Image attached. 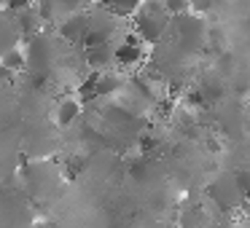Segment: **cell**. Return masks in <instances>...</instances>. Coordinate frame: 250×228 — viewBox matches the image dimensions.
Here are the masks:
<instances>
[{"instance_id":"obj_10","label":"cell","mask_w":250,"mask_h":228,"mask_svg":"<svg viewBox=\"0 0 250 228\" xmlns=\"http://www.w3.org/2000/svg\"><path fill=\"white\" fill-rule=\"evenodd\" d=\"M17 40H19V33H17V24H14V17L8 11L0 14V57L8 49H17Z\"/></svg>"},{"instance_id":"obj_15","label":"cell","mask_w":250,"mask_h":228,"mask_svg":"<svg viewBox=\"0 0 250 228\" xmlns=\"http://www.w3.org/2000/svg\"><path fill=\"white\" fill-rule=\"evenodd\" d=\"M33 3L35 0H6V11L8 14H19V11H24V8H33Z\"/></svg>"},{"instance_id":"obj_13","label":"cell","mask_w":250,"mask_h":228,"mask_svg":"<svg viewBox=\"0 0 250 228\" xmlns=\"http://www.w3.org/2000/svg\"><path fill=\"white\" fill-rule=\"evenodd\" d=\"M0 67H6L8 73H22L27 67V59H24L22 49H8L6 54L0 57Z\"/></svg>"},{"instance_id":"obj_12","label":"cell","mask_w":250,"mask_h":228,"mask_svg":"<svg viewBox=\"0 0 250 228\" xmlns=\"http://www.w3.org/2000/svg\"><path fill=\"white\" fill-rule=\"evenodd\" d=\"M78 118H81V102H76V99H62L57 105V124L60 126H73Z\"/></svg>"},{"instance_id":"obj_3","label":"cell","mask_w":250,"mask_h":228,"mask_svg":"<svg viewBox=\"0 0 250 228\" xmlns=\"http://www.w3.org/2000/svg\"><path fill=\"white\" fill-rule=\"evenodd\" d=\"M24 59H27V70H33V76H49L51 65H54V59H57L54 38H51V35H43V33L30 38Z\"/></svg>"},{"instance_id":"obj_7","label":"cell","mask_w":250,"mask_h":228,"mask_svg":"<svg viewBox=\"0 0 250 228\" xmlns=\"http://www.w3.org/2000/svg\"><path fill=\"white\" fill-rule=\"evenodd\" d=\"M11 17H14V24H17L19 38H24V40L35 38L41 33V27H43V19H41V14L35 8H24V11L11 14Z\"/></svg>"},{"instance_id":"obj_6","label":"cell","mask_w":250,"mask_h":228,"mask_svg":"<svg viewBox=\"0 0 250 228\" xmlns=\"http://www.w3.org/2000/svg\"><path fill=\"white\" fill-rule=\"evenodd\" d=\"M86 30H89V11L83 8V11L70 14L67 19L60 22V38L67 40V43H81V38L86 35Z\"/></svg>"},{"instance_id":"obj_8","label":"cell","mask_w":250,"mask_h":228,"mask_svg":"<svg viewBox=\"0 0 250 228\" xmlns=\"http://www.w3.org/2000/svg\"><path fill=\"white\" fill-rule=\"evenodd\" d=\"M94 76V99H105V97H113L124 89V78L119 73H92Z\"/></svg>"},{"instance_id":"obj_5","label":"cell","mask_w":250,"mask_h":228,"mask_svg":"<svg viewBox=\"0 0 250 228\" xmlns=\"http://www.w3.org/2000/svg\"><path fill=\"white\" fill-rule=\"evenodd\" d=\"M210 196L215 199L218 207H223V209H231V207H237L239 201L245 199L242 190H239L237 174H226V177L215 180V183L210 185Z\"/></svg>"},{"instance_id":"obj_16","label":"cell","mask_w":250,"mask_h":228,"mask_svg":"<svg viewBox=\"0 0 250 228\" xmlns=\"http://www.w3.org/2000/svg\"><path fill=\"white\" fill-rule=\"evenodd\" d=\"M0 6H6V0H0Z\"/></svg>"},{"instance_id":"obj_14","label":"cell","mask_w":250,"mask_h":228,"mask_svg":"<svg viewBox=\"0 0 250 228\" xmlns=\"http://www.w3.org/2000/svg\"><path fill=\"white\" fill-rule=\"evenodd\" d=\"M162 6L169 17H180V14L191 11V0H162Z\"/></svg>"},{"instance_id":"obj_2","label":"cell","mask_w":250,"mask_h":228,"mask_svg":"<svg viewBox=\"0 0 250 228\" xmlns=\"http://www.w3.org/2000/svg\"><path fill=\"white\" fill-rule=\"evenodd\" d=\"M169 19L172 17L164 11L162 0H143V6L132 17V27H135V35L143 40V46H156L167 38Z\"/></svg>"},{"instance_id":"obj_1","label":"cell","mask_w":250,"mask_h":228,"mask_svg":"<svg viewBox=\"0 0 250 228\" xmlns=\"http://www.w3.org/2000/svg\"><path fill=\"white\" fill-rule=\"evenodd\" d=\"M207 24L199 14H180V17L169 19V30H167V43H172L180 54L188 59V57H196L202 49L207 46Z\"/></svg>"},{"instance_id":"obj_11","label":"cell","mask_w":250,"mask_h":228,"mask_svg":"<svg viewBox=\"0 0 250 228\" xmlns=\"http://www.w3.org/2000/svg\"><path fill=\"white\" fill-rule=\"evenodd\" d=\"M103 8H108L113 17H119V19H129V17H135L137 14V8L143 6V0H97Z\"/></svg>"},{"instance_id":"obj_4","label":"cell","mask_w":250,"mask_h":228,"mask_svg":"<svg viewBox=\"0 0 250 228\" xmlns=\"http://www.w3.org/2000/svg\"><path fill=\"white\" fill-rule=\"evenodd\" d=\"M143 62H146V46H143V40L135 33H126V38L119 46H113V65L129 70V67H137Z\"/></svg>"},{"instance_id":"obj_9","label":"cell","mask_w":250,"mask_h":228,"mask_svg":"<svg viewBox=\"0 0 250 228\" xmlns=\"http://www.w3.org/2000/svg\"><path fill=\"white\" fill-rule=\"evenodd\" d=\"M86 65L92 67L94 73H105L110 65H113V43L86 49Z\"/></svg>"}]
</instances>
